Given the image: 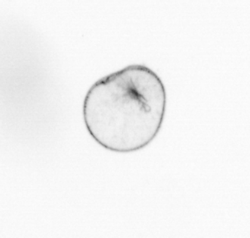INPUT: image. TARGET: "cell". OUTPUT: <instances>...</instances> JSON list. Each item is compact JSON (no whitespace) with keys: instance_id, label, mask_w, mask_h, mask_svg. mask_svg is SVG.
Listing matches in <instances>:
<instances>
[{"instance_id":"6da1fadb","label":"cell","mask_w":250,"mask_h":238,"mask_svg":"<svg viewBox=\"0 0 250 238\" xmlns=\"http://www.w3.org/2000/svg\"><path fill=\"white\" fill-rule=\"evenodd\" d=\"M167 95L158 75L143 64H132L95 82L83 104L89 135L117 153L139 151L158 135Z\"/></svg>"}]
</instances>
